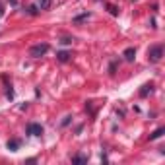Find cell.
<instances>
[{
    "instance_id": "3957f363",
    "label": "cell",
    "mask_w": 165,
    "mask_h": 165,
    "mask_svg": "<svg viewBox=\"0 0 165 165\" xmlns=\"http://www.w3.org/2000/svg\"><path fill=\"white\" fill-rule=\"evenodd\" d=\"M27 134H29V136H41L43 134V126L37 124V123L27 124Z\"/></svg>"
},
{
    "instance_id": "8fae6325",
    "label": "cell",
    "mask_w": 165,
    "mask_h": 165,
    "mask_svg": "<svg viewBox=\"0 0 165 165\" xmlns=\"http://www.w3.org/2000/svg\"><path fill=\"white\" fill-rule=\"evenodd\" d=\"M107 10H109V12L113 14V16H119V8H117V6H113V4H109V6H107Z\"/></svg>"
},
{
    "instance_id": "5b68a950",
    "label": "cell",
    "mask_w": 165,
    "mask_h": 165,
    "mask_svg": "<svg viewBox=\"0 0 165 165\" xmlns=\"http://www.w3.org/2000/svg\"><path fill=\"white\" fill-rule=\"evenodd\" d=\"M152 91H154V85H152V84L142 85V89H140V97H148V93H152Z\"/></svg>"
},
{
    "instance_id": "8992f818",
    "label": "cell",
    "mask_w": 165,
    "mask_h": 165,
    "mask_svg": "<svg viewBox=\"0 0 165 165\" xmlns=\"http://www.w3.org/2000/svg\"><path fill=\"white\" fill-rule=\"evenodd\" d=\"M21 146V142L18 138H14V140H8V150H12V152H16V150Z\"/></svg>"
},
{
    "instance_id": "9c48e42d",
    "label": "cell",
    "mask_w": 165,
    "mask_h": 165,
    "mask_svg": "<svg viewBox=\"0 0 165 165\" xmlns=\"http://www.w3.org/2000/svg\"><path fill=\"white\" fill-rule=\"evenodd\" d=\"M37 4H39L41 10H49V8H51V0H37Z\"/></svg>"
},
{
    "instance_id": "277c9868",
    "label": "cell",
    "mask_w": 165,
    "mask_h": 165,
    "mask_svg": "<svg viewBox=\"0 0 165 165\" xmlns=\"http://www.w3.org/2000/svg\"><path fill=\"white\" fill-rule=\"evenodd\" d=\"M123 56H124V60L132 62V60L136 59V49H134V47H128L126 51H124V54H123Z\"/></svg>"
},
{
    "instance_id": "9a60e30c",
    "label": "cell",
    "mask_w": 165,
    "mask_h": 165,
    "mask_svg": "<svg viewBox=\"0 0 165 165\" xmlns=\"http://www.w3.org/2000/svg\"><path fill=\"white\" fill-rule=\"evenodd\" d=\"M27 12H29L31 16H35V14H37V8H35V6H29V8H27Z\"/></svg>"
},
{
    "instance_id": "30bf717a",
    "label": "cell",
    "mask_w": 165,
    "mask_h": 165,
    "mask_svg": "<svg viewBox=\"0 0 165 165\" xmlns=\"http://www.w3.org/2000/svg\"><path fill=\"white\" fill-rule=\"evenodd\" d=\"M72 161L74 163H88V157H85V155H76Z\"/></svg>"
},
{
    "instance_id": "4fadbf2b",
    "label": "cell",
    "mask_w": 165,
    "mask_h": 165,
    "mask_svg": "<svg viewBox=\"0 0 165 165\" xmlns=\"http://www.w3.org/2000/svg\"><path fill=\"white\" fill-rule=\"evenodd\" d=\"M85 18H89V14H82V16H78V18H74V21L78 24V21H82V20H85Z\"/></svg>"
},
{
    "instance_id": "52a82bcc",
    "label": "cell",
    "mask_w": 165,
    "mask_h": 165,
    "mask_svg": "<svg viewBox=\"0 0 165 165\" xmlns=\"http://www.w3.org/2000/svg\"><path fill=\"white\" fill-rule=\"evenodd\" d=\"M165 132V128H157V130H154L152 134H150V140H157V138H161Z\"/></svg>"
},
{
    "instance_id": "5bb4252c",
    "label": "cell",
    "mask_w": 165,
    "mask_h": 165,
    "mask_svg": "<svg viewBox=\"0 0 165 165\" xmlns=\"http://www.w3.org/2000/svg\"><path fill=\"white\" fill-rule=\"evenodd\" d=\"M70 119H72L70 115H68V117H64V120H62V126H68V124H70Z\"/></svg>"
},
{
    "instance_id": "ba28073f",
    "label": "cell",
    "mask_w": 165,
    "mask_h": 165,
    "mask_svg": "<svg viewBox=\"0 0 165 165\" xmlns=\"http://www.w3.org/2000/svg\"><path fill=\"white\" fill-rule=\"evenodd\" d=\"M56 59H59L60 62H68V60H70V53H66V51H60L59 54H56Z\"/></svg>"
},
{
    "instance_id": "6da1fadb",
    "label": "cell",
    "mask_w": 165,
    "mask_h": 165,
    "mask_svg": "<svg viewBox=\"0 0 165 165\" xmlns=\"http://www.w3.org/2000/svg\"><path fill=\"white\" fill-rule=\"evenodd\" d=\"M47 53H49V43H37L29 49V56H33V59H41Z\"/></svg>"
},
{
    "instance_id": "7a4b0ae2",
    "label": "cell",
    "mask_w": 165,
    "mask_h": 165,
    "mask_svg": "<svg viewBox=\"0 0 165 165\" xmlns=\"http://www.w3.org/2000/svg\"><path fill=\"white\" fill-rule=\"evenodd\" d=\"M161 56H163V47H161V45L150 47V51H148V59H150V62H159V60H161Z\"/></svg>"
},
{
    "instance_id": "7c38bea8",
    "label": "cell",
    "mask_w": 165,
    "mask_h": 165,
    "mask_svg": "<svg viewBox=\"0 0 165 165\" xmlns=\"http://www.w3.org/2000/svg\"><path fill=\"white\" fill-rule=\"evenodd\" d=\"M70 43H72V39H70V37H62L60 39V45H70Z\"/></svg>"
}]
</instances>
